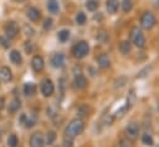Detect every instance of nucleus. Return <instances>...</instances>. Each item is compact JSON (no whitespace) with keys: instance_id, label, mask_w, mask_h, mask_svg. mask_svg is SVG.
I'll return each mask as SVG.
<instances>
[{"instance_id":"nucleus-6","label":"nucleus","mask_w":159,"mask_h":147,"mask_svg":"<svg viewBox=\"0 0 159 147\" xmlns=\"http://www.w3.org/2000/svg\"><path fill=\"white\" fill-rule=\"evenodd\" d=\"M43 66H45V62H43V59L40 56V55H35L31 60V67L35 72H40L43 70Z\"/></svg>"},{"instance_id":"nucleus-13","label":"nucleus","mask_w":159,"mask_h":147,"mask_svg":"<svg viewBox=\"0 0 159 147\" xmlns=\"http://www.w3.org/2000/svg\"><path fill=\"white\" fill-rule=\"evenodd\" d=\"M132 37H133L134 42L137 44V46H140V47L144 46V37L139 30H134V34L132 35Z\"/></svg>"},{"instance_id":"nucleus-33","label":"nucleus","mask_w":159,"mask_h":147,"mask_svg":"<svg viewBox=\"0 0 159 147\" xmlns=\"http://www.w3.org/2000/svg\"><path fill=\"white\" fill-rule=\"evenodd\" d=\"M24 29H25V32H26V35H30V36H31V35H34V30H32L30 26L25 25V27H24Z\"/></svg>"},{"instance_id":"nucleus-20","label":"nucleus","mask_w":159,"mask_h":147,"mask_svg":"<svg viewBox=\"0 0 159 147\" xmlns=\"http://www.w3.org/2000/svg\"><path fill=\"white\" fill-rule=\"evenodd\" d=\"M97 61H98V65L101 67H103V69L107 67V66H109V59H108V56L106 54H102L101 56H98Z\"/></svg>"},{"instance_id":"nucleus-5","label":"nucleus","mask_w":159,"mask_h":147,"mask_svg":"<svg viewBox=\"0 0 159 147\" xmlns=\"http://www.w3.org/2000/svg\"><path fill=\"white\" fill-rule=\"evenodd\" d=\"M53 91H55V86H53L52 81L51 80H43L42 83H41V92H42V95L48 97V96H51L53 93Z\"/></svg>"},{"instance_id":"nucleus-7","label":"nucleus","mask_w":159,"mask_h":147,"mask_svg":"<svg viewBox=\"0 0 159 147\" xmlns=\"http://www.w3.org/2000/svg\"><path fill=\"white\" fill-rule=\"evenodd\" d=\"M11 78H12L11 70L7 66H1L0 67V80L2 82H9Z\"/></svg>"},{"instance_id":"nucleus-12","label":"nucleus","mask_w":159,"mask_h":147,"mask_svg":"<svg viewBox=\"0 0 159 147\" xmlns=\"http://www.w3.org/2000/svg\"><path fill=\"white\" fill-rule=\"evenodd\" d=\"M24 93L26 96H34L36 93V86L32 82H27L24 85Z\"/></svg>"},{"instance_id":"nucleus-39","label":"nucleus","mask_w":159,"mask_h":147,"mask_svg":"<svg viewBox=\"0 0 159 147\" xmlns=\"http://www.w3.org/2000/svg\"><path fill=\"white\" fill-rule=\"evenodd\" d=\"M158 147H159V146H158Z\"/></svg>"},{"instance_id":"nucleus-26","label":"nucleus","mask_w":159,"mask_h":147,"mask_svg":"<svg viewBox=\"0 0 159 147\" xmlns=\"http://www.w3.org/2000/svg\"><path fill=\"white\" fill-rule=\"evenodd\" d=\"M76 21H77V24L83 25V24L86 22V15H84L83 12H78L77 16H76Z\"/></svg>"},{"instance_id":"nucleus-29","label":"nucleus","mask_w":159,"mask_h":147,"mask_svg":"<svg viewBox=\"0 0 159 147\" xmlns=\"http://www.w3.org/2000/svg\"><path fill=\"white\" fill-rule=\"evenodd\" d=\"M32 50H34L32 44H31L30 41H26V42H25V51H26L27 54H31V52H32Z\"/></svg>"},{"instance_id":"nucleus-3","label":"nucleus","mask_w":159,"mask_h":147,"mask_svg":"<svg viewBox=\"0 0 159 147\" xmlns=\"http://www.w3.org/2000/svg\"><path fill=\"white\" fill-rule=\"evenodd\" d=\"M4 30H5V35L7 39H14L19 34V26L15 21L6 22V25L4 26Z\"/></svg>"},{"instance_id":"nucleus-10","label":"nucleus","mask_w":159,"mask_h":147,"mask_svg":"<svg viewBox=\"0 0 159 147\" xmlns=\"http://www.w3.org/2000/svg\"><path fill=\"white\" fill-rule=\"evenodd\" d=\"M51 64L55 66V67H61L63 64H65V56L62 54H55L51 59Z\"/></svg>"},{"instance_id":"nucleus-36","label":"nucleus","mask_w":159,"mask_h":147,"mask_svg":"<svg viewBox=\"0 0 159 147\" xmlns=\"http://www.w3.org/2000/svg\"><path fill=\"white\" fill-rule=\"evenodd\" d=\"M17 1H24V0H17Z\"/></svg>"},{"instance_id":"nucleus-21","label":"nucleus","mask_w":159,"mask_h":147,"mask_svg":"<svg viewBox=\"0 0 159 147\" xmlns=\"http://www.w3.org/2000/svg\"><path fill=\"white\" fill-rule=\"evenodd\" d=\"M19 145V138L15 133H11L7 137V147H17Z\"/></svg>"},{"instance_id":"nucleus-15","label":"nucleus","mask_w":159,"mask_h":147,"mask_svg":"<svg viewBox=\"0 0 159 147\" xmlns=\"http://www.w3.org/2000/svg\"><path fill=\"white\" fill-rule=\"evenodd\" d=\"M47 9H48L50 12L56 14V12L60 10L58 1H56V0H48V1H47Z\"/></svg>"},{"instance_id":"nucleus-17","label":"nucleus","mask_w":159,"mask_h":147,"mask_svg":"<svg viewBox=\"0 0 159 147\" xmlns=\"http://www.w3.org/2000/svg\"><path fill=\"white\" fill-rule=\"evenodd\" d=\"M107 5V10L111 12V14H114L116 11H117V9H118V0H107V2H106Z\"/></svg>"},{"instance_id":"nucleus-14","label":"nucleus","mask_w":159,"mask_h":147,"mask_svg":"<svg viewBox=\"0 0 159 147\" xmlns=\"http://www.w3.org/2000/svg\"><path fill=\"white\" fill-rule=\"evenodd\" d=\"M20 106H21L20 100H19V98H14V100H12V101L9 103L7 110H9V112H10V113H15V112H17V111H19Z\"/></svg>"},{"instance_id":"nucleus-32","label":"nucleus","mask_w":159,"mask_h":147,"mask_svg":"<svg viewBox=\"0 0 159 147\" xmlns=\"http://www.w3.org/2000/svg\"><path fill=\"white\" fill-rule=\"evenodd\" d=\"M143 141L145 142V145H152V143H153V140H152V137H150V136H148V135H144V137H143Z\"/></svg>"},{"instance_id":"nucleus-8","label":"nucleus","mask_w":159,"mask_h":147,"mask_svg":"<svg viewBox=\"0 0 159 147\" xmlns=\"http://www.w3.org/2000/svg\"><path fill=\"white\" fill-rule=\"evenodd\" d=\"M155 22V19L154 16L150 14V12H147L143 17H142V25L145 27V29H150Z\"/></svg>"},{"instance_id":"nucleus-38","label":"nucleus","mask_w":159,"mask_h":147,"mask_svg":"<svg viewBox=\"0 0 159 147\" xmlns=\"http://www.w3.org/2000/svg\"><path fill=\"white\" fill-rule=\"evenodd\" d=\"M158 4H159V0H158Z\"/></svg>"},{"instance_id":"nucleus-23","label":"nucleus","mask_w":159,"mask_h":147,"mask_svg":"<svg viewBox=\"0 0 159 147\" xmlns=\"http://www.w3.org/2000/svg\"><path fill=\"white\" fill-rule=\"evenodd\" d=\"M77 113H78L80 117H84V116H87V115H88V106H86V105H81V106L78 107V110H77Z\"/></svg>"},{"instance_id":"nucleus-34","label":"nucleus","mask_w":159,"mask_h":147,"mask_svg":"<svg viewBox=\"0 0 159 147\" xmlns=\"http://www.w3.org/2000/svg\"><path fill=\"white\" fill-rule=\"evenodd\" d=\"M118 147H132V146H130V143H129L128 141H124V140H123V141L119 142Z\"/></svg>"},{"instance_id":"nucleus-37","label":"nucleus","mask_w":159,"mask_h":147,"mask_svg":"<svg viewBox=\"0 0 159 147\" xmlns=\"http://www.w3.org/2000/svg\"><path fill=\"white\" fill-rule=\"evenodd\" d=\"M0 136H1V130H0Z\"/></svg>"},{"instance_id":"nucleus-11","label":"nucleus","mask_w":159,"mask_h":147,"mask_svg":"<svg viewBox=\"0 0 159 147\" xmlns=\"http://www.w3.org/2000/svg\"><path fill=\"white\" fill-rule=\"evenodd\" d=\"M10 60L12 64L15 65H20L22 62V57H21V54L17 51V50H11L10 52Z\"/></svg>"},{"instance_id":"nucleus-9","label":"nucleus","mask_w":159,"mask_h":147,"mask_svg":"<svg viewBox=\"0 0 159 147\" xmlns=\"http://www.w3.org/2000/svg\"><path fill=\"white\" fill-rule=\"evenodd\" d=\"M26 15H27V17H29L31 21H37V20L41 17V12H40V10L36 9V7H34V6L27 9Z\"/></svg>"},{"instance_id":"nucleus-16","label":"nucleus","mask_w":159,"mask_h":147,"mask_svg":"<svg viewBox=\"0 0 159 147\" xmlns=\"http://www.w3.org/2000/svg\"><path fill=\"white\" fill-rule=\"evenodd\" d=\"M137 133H138V126L135 123H130L128 127H127V135L130 137V138H135L137 137Z\"/></svg>"},{"instance_id":"nucleus-35","label":"nucleus","mask_w":159,"mask_h":147,"mask_svg":"<svg viewBox=\"0 0 159 147\" xmlns=\"http://www.w3.org/2000/svg\"><path fill=\"white\" fill-rule=\"evenodd\" d=\"M4 105H5V100H4V98L0 96V111L4 108Z\"/></svg>"},{"instance_id":"nucleus-2","label":"nucleus","mask_w":159,"mask_h":147,"mask_svg":"<svg viewBox=\"0 0 159 147\" xmlns=\"http://www.w3.org/2000/svg\"><path fill=\"white\" fill-rule=\"evenodd\" d=\"M88 51H89L88 44L84 42V41H81V42L76 44L75 47H73V54H75V56H76V57H80V59H81V57H84V56L88 54Z\"/></svg>"},{"instance_id":"nucleus-30","label":"nucleus","mask_w":159,"mask_h":147,"mask_svg":"<svg viewBox=\"0 0 159 147\" xmlns=\"http://www.w3.org/2000/svg\"><path fill=\"white\" fill-rule=\"evenodd\" d=\"M123 10L124 11H128V10H130V7H132V5H130V0H124L123 1Z\"/></svg>"},{"instance_id":"nucleus-28","label":"nucleus","mask_w":159,"mask_h":147,"mask_svg":"<svg viewBox=\"0 0 159 147\" xmlns=\"http://www.w3.org/2000/svg\"><path fill=\"white\" fill-rule=\"evenodd\" d=\"M0 45L5 49H7L10 46V42H9V39L5 37V36H0Z\"/></svg>"},{"instance_id":"nucleus-19","label":"nucleus","mask_w":159,"mask_h":147,"mask_svg":"<svg viewBox=\"0 0 159 147\" xmlns=\"http://www.w3.org/2000/svg\"><path fill=\"white\" fill-rule=\"evenodd\" d=\"M21 121H22V123L25 125V127H32V126H35V123H36V118L35 117H27V116H21Z\"/></svg>"},{"instance_id":"nucleus-1","label":"nucleus","mask_w":159,"mask_h":147,"mask_svg":"<svg viewBox=\"0 0 159 147\" xmlns=\"http://www.w3.org/2000/svg\"><path fill=\"white\" fill-rule=\"evenodd\" d=\"M84 128V125H83V121L80 120V118H76L73 121H71L68 123V126L66 127L65 130V137L68 138V140H73L76 136H78Z\"/></svg>"},{"instance_id":"nucleus-4","label":"nucleus","mask_w":159,"mask_h":147,"mask_svg":"<svg viewBox=\"0 0 159 147\" xmlns=\"http://www.w3.org/2000/svg\"><path fill=\"white\" fill-rule=\"evenodd\" d=\"M30 147H43L45 146V140L43 136L40 132H35L30 137Z\"/></svg>"},{"instance_id":"nucleus-27","label":"nucleus","mask_w":159,"mask_h":147,"mask_svg":"<svg viewBox=\"0 0 159 147\" xmlns=\"http://www.w3.org/2000/svg\"><path fill=\"white\" fill-rule=\"evenodd\" d=\"M119 49H120V51H122L123 54H127V52L130 50V46H129V44H128V42H125V41H124V42H122V44H120Z\"/></svg>"},{"instance_id":"nucleus-24","label":"nucleus","mask_w":159,"mask_h":147,"mask_svg":"<svg viewBox=\"0 0 159 147\" xmlns=\"http://www.w3.org/2000/svg\"><path fill=\"white\" fill-rule=\"evenodd\" d=\"M86 7H87L88 10H91V11H94V10L98 7V2H97L96 0H88V1L86 2Z\"/></svg>"},{"instance_id":"nucleus-25","label":"nucleus","mask_w":159,"mask_h":147,"mask_svg":"<svg viewBox=\"0 0 159 147\" xmlns=\"http://www.w3.org/2000/svg\"><path fill=\"white\" fill-rule=\"evenodd\" d=\"M55 140H56V133L53 131H50L47 133V136H46V143L47 145H52L55 142Z\"/></svg>"},{"instance_id":"nucleus-18","label":"nucleus","mask_w":159,"mask_h":147,"mask_svg":"<svg viewBox=\"0 0 159 147\" xmlns=\"http://www.w3.org/2000/svg\"><path fill=\"white\" fill-rule=\"evenodd\" d=\"M75 85H76V87H78V88H83V87H86V85H87V80H86V77L82 76V75L76 76V78H75Z\"/></svg>"},{"instance_id":"nucleus-31","label":"nucleus","mask_w":159,"mask_h":147,"mask_svg":"<svg viewBox=\"0 0 159 147\" xmlns=\"http://www.w3.org/2000/svg\"><path fill=\"white\" fill-rule=\"evenodd\" d=\"M51 26H52V19H46L45 20V22H43V29H51Z\"/></svg>"},{"instance_id":"nucleus-22","label":"nucleus","mask_w":159,"mask_h":147,"mask_svg":"<svg viewBox=\"0 0 159 147\" xmlns=\"http://www.w3.org/2000/svg\"><path fill=\"white\" fill-rule=\"evenodd\" d=\"M68 37H70V31H68V30L63 29V30H61V31L58 32V40H60V41L65 42V41L68 40Z\"/></svg>"}]
</instances>
